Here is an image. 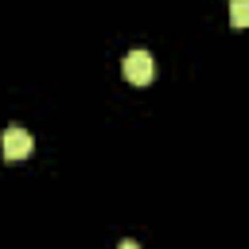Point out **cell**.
Wrapping results in <instances>:
<instances>
[{
  "instance_id": "cell-1",
  "label": "cell",
  "mask_w": 249,
  "mask_h": 249,
  "mask_svg": "<svg viewBox=\"0 0 249 249\" xmlns=\"http://www.w3.org/2000/svg\"><path fill=\"white\" fill-rule=\"evenodd\" d=\"M121 70H124V78H128L132 86H148V82L156 78V62H152L148 51H128L124 62H121Z\"/></svg>"
},
{
  "instance_id": "cell-2",
  "label": "cell",
  "mask_w": 249,
  "mask_h": 249,
  "mask_svg": "<svg viewBox=\"0 0 249 249\" xmlns=\"http://www.w3.org/2000/svg\"><path fill=\"white\" fill-rule=\"evenodd\" d=\"M0 148H4V156H8V160H27V156H31V148H35V140H31V132H27V128L8 124V128H4V136H0Z\"/></svg>"
},
{
  "instance_id": "cell-3",
  "label": "cell",
  "mask_w": 249,
  "mask_h": 249,
  "mask_svg": "<svg viewBox=\"0 0 249 249\" xmlns=\"http://www.w3.org/2000/svg\"><path fill=\"white\" fill-rule=\"evenodd\" d=\"M230 23L249 27V0H230Z\"/></svg>"
},
{
  "instance_id": "cell-4",
  "label": "cell",
  "mask_w": 249,
  "mask_h": 249,
  "mask_svg": "<svg viewBox=\"0 0 249 249\" xmlns=\"http://www.w3.org/2000/svg\"><path fill=\"white\" fill-rule=\"evenodd\" d=\"M117 249H140V245H136V241H121Z\"/></svg>"
}]
</instances>
